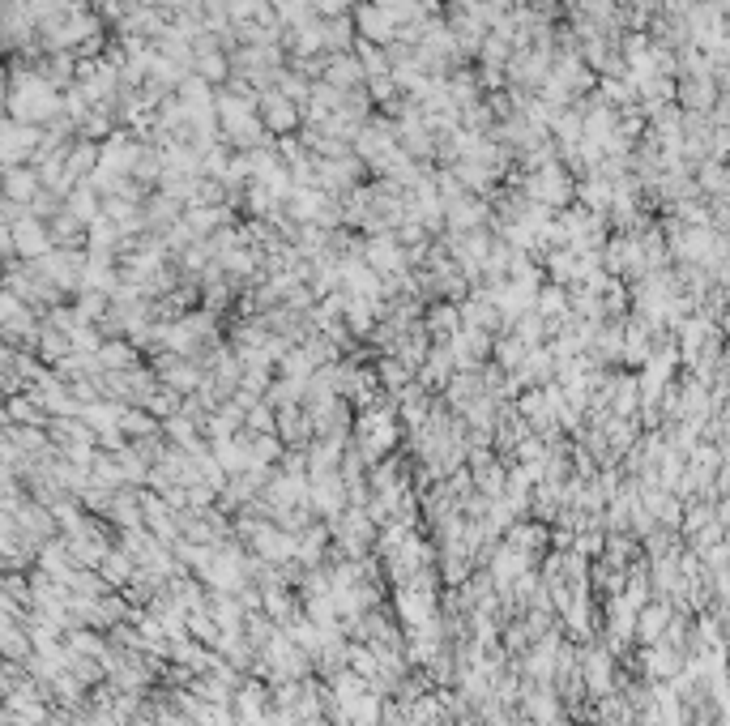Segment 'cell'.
I'll list each match as a JSON object with an SVG mask.
<instances>
[{"instance_id":"6da1fadb","label":"cell","mask_w":730,"mask_h":726,"mask_svg":"<svg viewBox=\"0 0 730 726\" xmlns=\"http://www.w3.org/2000/svg\"><path fill=\"white\" fill-rule=\"evenodd\" d=\"M60 107L56 99V86L47 77H13V90H9V112L13 120L22 124H39L47 120Z\"/></svg>"},{"instance_id":"7a4b0ae2","label":"cell","mask_w":730,"mask_h":726,"mask_svg":"<svg viewBox=\"0 0 730 726\" xmlns=\"http://www.w3.org/2000/svg\"><path fill=\"white\" fill-rule=\"evenodd\" d=\"M355 30H359V35L368 39V43H376V47H385V43H393V39L402 35V26L393 22V13H389L385 5H376V0H372V5H359V13H355Z\"/></svg>"},{"instance_id":"3957f363","label":"cell","mask_w":730,"mask_h":726,"mask_svg":"<svg viewBox=\"0 0 730 726\" xmlns=\"http://www.w3.org/2000/svg\"><path fill=\"white\" fill-rule=\"evenodd\" d=\"M261 120L269 133H291L299 124V107L282 90H269V94H261Z\"/></svg>"},{"instance_id":"277c9868","label":"cell","mask_w":730,"mask_h":726,"mask_svg":"<svg viewBox=\"0 0 730 726\" xmlns=\"http://www.w3.org/2000/svg\"><path fill=\"white\" fill-rule=\"evenodd\" d=\"M526 193H530L538 205H560V201L568 197V180L560 176V167L543 163V167H534V176H530V184H526Z\"/></svg>"},{"instance_id":"5b68a950","label":"cell","mask_w":730,"mask_h":726,"mask_svg":"<svg viewBox=\"0 0 730 726\" xmlns=\"http://www.w3.org/2000/svg\"><path fill=\"white\" fill-rule=\"evenodd\" d=\"M363 77H368V73H363V65H359L355 56H329L325 60V82L333 90H351V86L363 82Z\"/></svg>"},{"instance_id":"8992f818","label":"cell","mask_w":730,"mask_h":726,"mask_svg":"<svg viewBox=\"0 0 730 726\" xmlns=\"http://www.w3.org/2000/svg\"><path fill=\"white\" fill-rule=\"evenodd\" d=\"M227 69H231L227 56H222L210 39H201L197 43V77H205L210 86H218V82H227Z\"/></svg>"},{"instance_id":"52a82bcc","label":"cell","mask_w":730,"mask_h":726,"mask_svg":"<svg viewBox=\"0 0 730 726\" xmlns=\"http://www.w3.org/2000/svg\"><path fill=\"white\" fill-rule=\"evenodd\" d=\"M9 244H18V252H26V257H35V252H43V248H47V231H43L39 218L30 214L26 223H13V227H9Z\"/></svg>"},{"instance_id":"ba28073f","label":"cell","mask_w":730,"mask_h":726,"mask_svg":"<svg viewBox=\"0 0 730 726\" xmlns=\"http://www.w3.org/2000/svg\"><path fill=\"white\" fill-rule=\"evenodd\" d=\"M39 171H22V167H9V197H13V205L18 201H35V193H39Z\"/></svg>"},{"instance_id":"9c48e42d","label":"cell","mask_w":730,"mask_h":726,"mask_svg":"<svg viewBox=\"0 0 730 726\" xmlns=\"http://www.w3.org/2000/svg\"><path fill=\"white\" fill-rule=\"evenodd\" d=\"M69 210H73L77 218H94V210H99V201H94L90 188H77L73 201H69Z\"/></svg>"}]
</instances>
